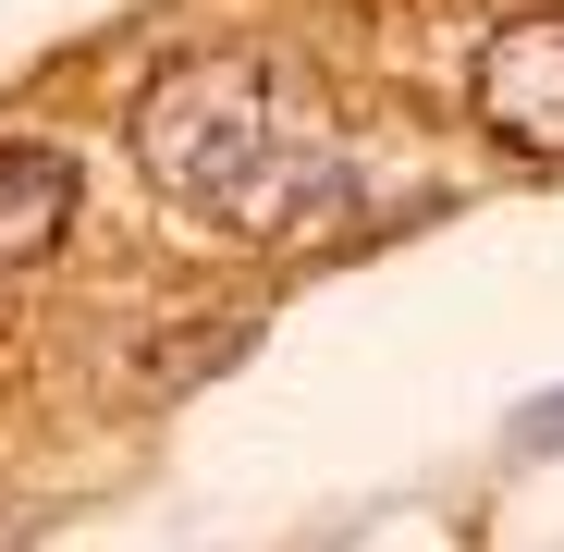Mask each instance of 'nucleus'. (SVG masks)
Listing matches in <instances>:
<instances>
[{
  "mask_svg": "<svg viewBox=\"0 0 564 552\" xmlns=\"http://www.w3.org/2000/svg\"><path fill=\"white\" fill-rule=\"evenodd\" d=\"M466 99H479V123H491L516 160L564 172V0L479 37V74H466Z\"/></svg>",
  "mask_w": 564,
  "mask_h": 552,
  "instance_id": "nucleus-2",
  "label": "nucleus"
},
{
  "mask_svg": "<svg viewBox=\"0 0 564 552\" xmlns=\"http://www.w3.org/2000/svg\"><path fill=\"white\" fill-rule=\"evenodd\" d=\"M74 148H37V136H0V283L37 270L62 234H74Z\"/></svg>",
  "mask_w": 564,
  "mask_h": 552,
  "instance_id": "nucleus-3",
  "label": "nucleus"
},
{
  "mask_svg": "<svg viewBox=\"0 0 564 552\" xmlns=\"http://www.w3.org/2000/svg\"><path fill=\"white\" fill-rule=\"evenodd\" d=\"M148 184L221 246H295L356 197V136L295 62L270 50H184L135 86Z\"/></svg>",
  "mask_w": 564,
  "mask_h": 552,
  "instance_id": "nucleus-1",
  "label": "nucleus"
}]
</instances>
